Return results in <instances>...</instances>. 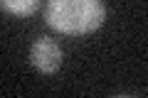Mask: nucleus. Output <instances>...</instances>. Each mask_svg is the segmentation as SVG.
Returning <instances> with one entry per match:
<instances>
[{"label":"nucleus","instance_id":"obj_1","mask_svg":"<svg viewBox=\"0 0 148 98\" xmlns=\"http://www.w3.org/2000/svg\"><path fill=\"white\" fill-rule=\"evenodd\" d=\"M47 25L62 34H89L104 22L106 7L101 0H49Z\"/></svg>","mask_w":148,"mask_h":98},{"label":"nucleus","instance_id":"obj_2","mask_svg":"<svg viewBox=\"0 0 148 98\" xmlns=\"http://www.w3.org/2000/svg\"><path fill=\"white\" fill-rule=\"evenodd\" d=\"M30 62L42 74H54L59 69V64H62V49L49 37H37L30 49Z\"/></svg>","mask_w":148,"mask_h":98},{"label":"nucleus","instance_id":"obj_3","mask_svg":"<svg viewBox=\"0 0 148 98\" xmlns=\"http://www.w3.org/2000/svg\"><path fill=\"white\" fill-rule=\"evenodd\" d=\"M37 3H40V0H0L3 10L12 12V15H17V17L32 15V12L37 10Z\"/></svg>","mask_w":148,"mask_h":98}]
</instances>
